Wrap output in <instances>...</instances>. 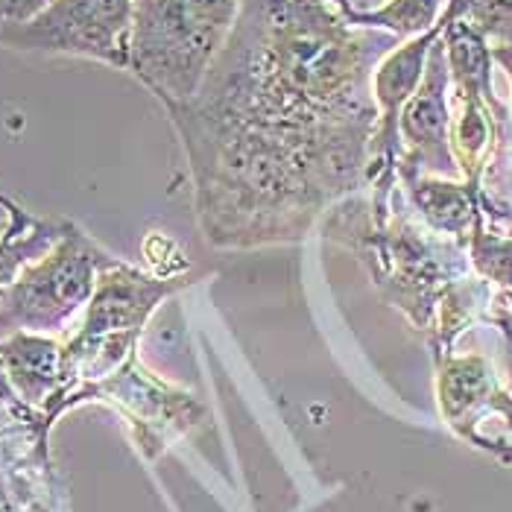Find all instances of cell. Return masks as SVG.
<instances>
[{
    "label": "cell",
    "mask_w": 512,
    "mask_h": 512,
    "mask_svg": "<svg viewBox=\"0 0 512 512\" xmlns=\"http://www.w3.org/2000/svg\"><path fill=\"white\" fill-rule=\"evenodd\" d=\"M398 39L328 0H243L199 94L164 109L214 249L299 243L369 188L372 71Z\"/></svg>",
    "instance_id": "6da1fadb"
},
{
    "label": "cell",
    "mask_w": 512,
    "mask_h": 512,
    "mask_svg": "<svg viewBox=\"0 0 512 512\" xmlns=\"http://www.w3.org/2000/svg\"><path fill=\"white\" fill-rule=\"evenodd\" d=\"M319 229L355 255L381 299L425 337L448 293L474 273L469 249L425 226L401 185L390 197L363 191L343 199Z\"/></svg>",
    "instance_id": "7a4b0ae2"
},
{
    "label": "cell",
    "mask_w": 512,
    "mask_h": 512,
    "mask_svg": "<svg viewBox=\"0 0 512 512\" xmlns=\"http://www.w3.org/2000/svg\"><path fill=\"white\" fill-rule=\"evenodd\" d=\"M188 284L185 278L150 276L120 258L109 264L97 278L79 331L62 346V393L41 410L44 425L50 428L56 416L77 404L79 393L106 381L138 355V340L150 316Z\"/></svg>",
    "instance_id": "3957f363"
},
{
    "label": "cell",
    "mask_w": 512,
    "mask_h": 512,
    "mask_svg": "<svg viewBox=\"0 0 512 512\" xmlns=\"http://www.w3.org/2000/svg\"><path fill=\"white\" fill-rule=\"evenodd\" d=\"M243 0H135L129 74L164 109L199 94L235 30Z\"/></svg>",
    "instance_id": "277c9868"
},
{
    "label": "cell",
    "mask_w": 512,
    "mask_h": 512,
    "mask_svg": "<svg viewBox=\"0 0 512 512\" xmlns=\"http://www.w3.org/2000/svg\"><path fill=\"white\" fill-rule=\"evenodd\" d=\"M118 258L68 223L56 246L0 287V340L12 334H59L88 308L100 273Z\"/></svg>",
    "instance_id": "5b68a950"
},
{
    "label": "cell",
    "mask_w": 512,
    "mask_h": 512,
    "mask_svg": "<svg viewBox=\"0 0 512 512\" xmlns=\"http://www.w3.org/2000/svg\"><path fill=\"white\" fill-rule=\"evenodd\" d=\"M135 0H50L24 21L0 24V47L41 56H77L129 68Z\"/></svg>",
    "instance_id": "8992f818"
},
{
    "label": "cell",
    "mask_w": 512,
    "mask_h": 512,
    "mask_svg": "<svg viewBox=\"0 0 512 512\" xmlns=\"http://www.w3.org/2000/svg\"><path fill=\"white\" fill-rule=\"evenodd\" d=\"M82 401H106L118 407L135 425V439L150 460H156L176 436L191 431L205 413L194 395L173 390L144 369L138 355L129 357L106 381L79 393L77 404Z\"/></svg>",
    "instance_id": "52a82bcc"
},
{
    "label": "cell",
    "mask_w": 512,
    "mask_h": 512,
    "mask_svg": "<svg viewBox=\"0 0 512 512\" xmlns=\"http://www.w3.org/2000/svg\"><path fill=\"white\" fill-rule=\"evenodd\" d=\"M401 156L398 173H428L460 179L451 153V71L442 36L436 39L425 65V77L407 100L398 120Z\"/></svg>",
    "instance_id": "ba28073f"
},
{
    "label": "cell",
    "mask_w": 512,
    "mask_h": 512,
    "mask_svg": "<svg viewBox=\"0 0 512 512\" xmlns=\"http://www.w3.org/2000/svg\"><path fill=\"white\" fill-rule=\"evenodd\" d=\"M436 407L448 431L474 445L489 419L504 425L512 439V390L501 384L498 369L486 355L434 357Z\"/></svg>",
    "instance_id": "9c48e42d"
},
{
    "label": "cell",
    "mask_w": 512,
    "mask_h": 512,
    "mask_svg": "<svg viewBox=\"0 0 512 512\" xmlns=\"http://www.w3.org/2000/svg\"><path fill=\"white\" fill-rule=\"evenodd\" d=\"M398 182L425 226L469 249L474 226L486 217L477 185L428 173H398Z\"/></svg>",
    "instance_id": "30bf717a"
},
{
    "label": "cell",
    "mask_w": 512,
    "mask_h": 512,
    "mask_svg": "<svg viewBox=\"0 0 512 512\" xmlns=\"http://www.w3.org/2000/svg\"><path fill=\"white\" fill-rule=\"evenodd\" d=\"M0 363L12 393L30 410H47L62 393V346L44 334H12L0 340Z\"/></svg>",
    "instance_id": "8fae6325"
},
{
    "label": "cell",
    "mask_w": 512,
    "mask_h": 512,
    "mask_svg": "<svg viewBox=\"0 0 512 512\" xmlns=\"http://www.w3.org/2000/svg\"><path fill=\"white\" fill-rule=\"evenodd\" d=\"M445 6L448 0H384L381 6L355 9L349 15V24L363 30H381L398 41H407L434 30Z\"/></svg>",
    "instance_id": "7c38bea8"
},
{
    "label": "cell",
    "mask_w": 512,
    "mask_h": 512,
    "mask_svg": "<svg viewBox=\"0 0 512 512\" xmlns=\"http://www.w3.org/2000/svg\"><path fill=\"white\" fill-rule=\"evenodd\" d=\"M469 261L474 276L489 281L498 293L512 290V229L495 226L483 217L469 240Z\"/></svg>",
    "instance_id": "4fadbf2b"
},
{
    "label": "cell",
    "mask_w": 512,
    "mask_h": 512,
    "mask_svg": "<svg viewBox=\"0 0 512 512\" xmlns=\"http://www.w3.org/2000/svg\"><path fill=\"white\" fill-rule=\"evenodd\" d=\"M36 474H47V454L36 451L21 474V460L15 457V469L12 474L3 469V460H0V512H27V504L36 501V495L30 492H21V489H36L39 480ZM41 498V495H39Z\"/></svg>",
    "instance_id": "5bb4252c"
},
{
    "label": "cell",
    "mask_w": 512,
    "mask_h": 512,
    "mask_svg": "<svg viewBox=\"0 0 512 512\" xmlns=\"http://www.w3.org/2000/svg\"><path fill=\"white\" fill-rule=\"evenodd\" d=\"M466 18L492 47H512V0H474Z\"/></svg>",
    "instance_id": "9a60e30c"
},
{
    "label": "cell",
    "mask_w": 512,
    "mask_h": 512,
    "mask_svg": "<svg viewBox=\"0 0 512 512\" xmlns=\"http://www.w3.org/2000/svg\"><path fill=\"white\" fill-rule=\"evenodd\" d=\"M483 322H489L498 334H501V360H504V378H507V387L512 390V308L510 305H504L498 296H495V302H492V308H489V314Z\"/></svg>",
    "instance_id": "2e32d148"
},
{
    "label": "cell",
    "mask_w": 512,
    "mask_h": 512,
    "mask_svg": "<svg viewBox=\"0 0 512 512\" xmlns=\"http://www.w3.org/2000/svg\"><path fill=\"white\" fill-rule=\"evenodd\" d=\"M50 0H0V24L6 21H24L30 15H36L41 6H47Z\"/></svg>",
    "instance_id": "e0dca14e"
},
{
    "label": "cell",
    "mask_w": 512,
    "mask_h": 512,
    "mask_svg": "<svg viewBox=\"0 0 512 512\" xmlns=\"http://www.w3.org/2000/svg\"><path fill=\"white\" fill-rule=\"evenodd\" d=\"M492 59H495V65L504 71V77L510 79V88H512V47L510 44H498V47H492Z\"/></svg>",
    "instance_id": "ac0fdd59"
},
{
    "label": "cell",
    "mask_w": 512,
    "mask_h": 512,
    "mask_svg": "<svg viewBox=\"0 0 512 512\" xmlns=\"http://www.w3.org/2000/svg\"><path fill=\"white\" fill-rule=\"evenodd\" d=\"M474 0H448V6H445V12H442V18H445V24H451V21H460V18H466L469 15V9H472Z\"/></svg>",
    "instance_id": "d6986e66"
},
{
    "label": "cell",
    "mask_w": 512,
    "mask_h": 512,
    "mask_svg": "<svg viewBox=\"0 0 512 512\" xmlns=\"http://www.w3.org/2000/svg\"><path fill=\"white\" fill-rule=\"evenodd\" d=\"M0 208L6 211V217H21V214H24V208H21V205H18L15 199L6 197L3 191H0Z\"/></svg>",
    "instance_id": "ffe728a7"
},
{
    "label": "cell",
    "mask_w": 512,
    "mask_h": 512,
    "mask_svg": "<svg viewBox=\"0 0 512 512\" xmlns=\"http://www.w3.org/2000/svg\"><path fill=\"white\" fill-rule=\"evenodd\" d=\"M328 3H331V6H334L337 12H343L346 18H349V15H352V12H355V9H357L352 0H328Z\"/></svg>",
    "instance_id": "44dd1931"
}]
</instances>
